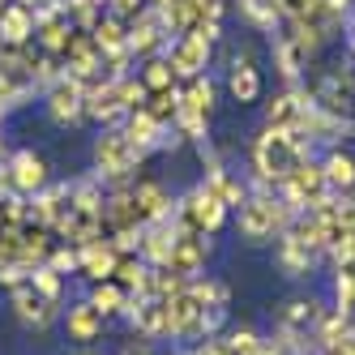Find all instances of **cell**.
Masks as SVG:
<instances>
[{
  "label": "cell",
  "instance_id": "cell-23",
  "mask_svg": "<svg viewBox=\"0 0 355 355\" xmlns=\"http://www.w3.org/2000/svg\"><path fill=\"white\" fill-rule=\"evenodd\" d=\"M150 274H155V266H146V257L141 252H120V261H116V283L124 287V291H133V295H146V287H150Z\"/></svg>",
  "mask_w": 355,
  "mask_h": 355
},
{
  "label": "cell",
  "instance_id": "cell-11",
  "mask_svg": "<svg viewBox=\"0 0 355 355\" xmlns=\"http://www.w3.org/2000/svg\"><path fill=\"white\" fill-rule=\"evenodd\" d=\"M47 116L56 124H78L86 116V86L78 78H69V73H60L52 90H47Z\"/></svg>",
  "mask_w": 355,
  "mask_h": 355
},
{
  "label": "cell",
  "instance_id": "cell-18",
  "mask_svg": "<svg viewBox=\"0 0 355 355\" xmlns=\"http://www.w3.org/2000/svg\"><path fill=\"white\" fill-rule=\"evenodd\" d=\"M133 201H137V210H141L146 223L171 218V210H175V197H171L167 184H159V180H133Z\"/></svg>",
  "mask_w": 355,
  "mask_h": 355
},
{
  "label": "cell",
  "instance_id": "cell-6",
  "mask_svg": "<svg viewBox=\"0 0 355 355\" xmlns=\"http://www.w3.org/2000/svg\"><path fill=\"white\" fill-rule=\"evenodd\" d=\"M206 257H210V236L201 232H184V227H175V240H171V257L163 270L180 274L184 283L189 278H201L206 274Z\"/></svg>",
  "mask_w": 355,
  "mask_h": 355
},
{
  "label": "cell",
  "instance_id": "cell-40",
  "mask_svg": "<svg viewBox=\"0 0 355 355\" xmlns=\"http://www.w3.org/2000/svg\"><path fill=\"white\" fill-rule=\"evenodd\" d=\"M329 5V13H338V17H347V9H351V0H325Z\"/></svg>",
  "mask_w": 355,
  "mask_h": 355
},
{
  "label": "cell",
  "instance_id": "cell-9",
  "mask_svg": "<svg viewBox=\"0 0 355 355\" xmlns=\"http://www.w3.org/2000/svg\"><path fill=\"white\" fill-rule=\"evenodd\" d=\"M309 112H313V94L309 90H287V94H278L274 103L266 107V124H270V129H287V133L304 137ZM304 141H309V137H304Z\"/></svg>",
  "mask_w": 355,
  "mask_h": 355
},
{
  "label": "cell",
  "instance_id": "cell-27",
  "mask_svg": "<svg viewBox=\"0 0 355 355\" xmlns=\"http://www.w3.org/2000/svg\"><path fill=\"white\" fill-rule=\"evenodd\" d=\"M129 300H133V291H124L116 278H103V283H94V291H90V304L103 317H120V313H129Z\"/></svg>",
  "mask_w": 355,
  "mask_h": 355
},
{
  "label": "cell",
  "instance_id": "cell-26",
  "mask_svg": "<svg viewBox=\"0 0 355 355\" xmlns=\"http://www.w3.org/2000/svg\"><path fill=\"white\" fill-rule=\"evenodd\" d=\"M180 112L210 120V112H214V86H210L206 73H201V78H189V86L180 90Z\"/></svg>",
  "mask_w": 355,
  "mask_h": 355
},
{
  "label": "cell",
  "instance_id": "cell-44",
  "mask_svg": "<svg viewBox=\"0 0 355 355\" xmlns=\"http://www.w3.org/2000/svg\"><path fill=\"white\" fill-rule=\"evenodd\" d=\"M351 47H355V31H351Z\"/></svg>",
  "mask_w": 355,
  "mask_h": 355
},
{
  "label": "cell",
  "instance_id": "cell-25",
  "mask_svg": "<svg viewBox=\"0 0 355 355\" xmlns=\"http://www.w3.org/2000/svg\"><path fill=\"white\" fill-rule=\"evenodd\" d=\"M321 171H325L329 193H351L355 189V159L347 155V150H329V155L321 159Z\"/></svg>",
  "mask_w": 355,
  "mask_h": 355
},
{
  "label": "cell",
  "instance_id": "cell-5",
  "mask_svg": "<svg viewBox=\"0 0 355 355\" xmlns=\"http://www.w3.org/2000/svg\"><path fill=\"white\" fill-rule=\"evenodd\" d=\"M329 193V184H325V171H321V159H300L291 171H287V180L278 184V197L287 201V206L300 214V210H313L317 201Z\"/></svg>",
  "mask_w": 355,
  "mask_h": 355
},
{
  "label": "cell",
  "instance_id": "cell-7",
  "mask_svg": "<svg viewBox=\"0 0 355 355\" xmlns=\"http://www.w3.org/2000/svg\"><path fill=\"white\" fill-rule=\"evenodd\" d=\"M9 304H13V317L26 325V329H47V325L56 321V313H60V300L39 295L31 278H26V283H17V287L9 291Z\"/></svg>",
  "mask_w": 355,
  "mask_h": 355
},
{
  "label": "cell",
  "instance_id": "cell-1",
  "mask_svg": "<svg viewBox=\"0 0 355 355\" xmlns=\"http://www.w3.org/2000/svg\"><path fill=\"white\" fill-rule=\"evenodd\" d=\"M309 155H313V141L266 124V133L252 141V184H257V193H278V184L287 180V171Z\"/></svg>",
  "mask_w": 355,
  "mask_h": 355
},
{
  "label": "cell",
  "instance_id": "cell-28",
  "mask_svg": "<svg viewBox=\"0 0 355 355\" xmlns=\"http://www.w3.org/2000/svg\"><path fill=\"white\" fill-rule=\"evenodd\" d=\"M206 171H210V175H206V184H210V189H214V193L223 197V206H227V210H232V206L240 210V201L248 197V184H240L236 175L227 171V167H218V163H210Z\"/></svg>",
  "mask_w": 355,
  "mask_h": 355
},
{
  "label": "cell",
  "instance_id": "cell-19",
  "mask_svg": "<svg viewBox=\"0 0 355 355\" xmlns=\"http://www.w3.org/2000/svg\"><path fill=\"white\" fill-rule=\"evenodd\" d=\"M116 261H120V248L112 240H90V244H82V266H78V274H86L90 283H103V278L116 274Z\"/></svg>",
  "mask_w": 355,
  "mask_h": 355
},
{
  "label": "cell",
  "instance_id": "cell-35",
  "mask_svg": "<svg viewBox=\"0 0 355 355\" xmlns=\"http://www.w3.org/2000/svg\"><path fill=\"white\" fill-rule=\"evenodd\" d=\"M43 266H52L56 274H73V270L82 266V248L78 244H52V252H47Z\"/></svg>",
  "mask_w": 355,
  "mask_h": 355
},
{
  "label": "cell",
  "instance_id": "cell-13",
  "mask_svg": "<svg viewBox=\"0 0 355 355\" xmlns=\"http://www.w3.org/2000/svg\"><path fill=\"white\" fill-rule=\"evenodd\" d=\"M64 329H69V343L94 347L98 338H103V329H107V317L98 313L90 300H82V304H73V309L64 313Z\"/></svg>",
  "mask_w": 355,
  "mask_h": 355
},
{
  "label": "cell",
  "instance_id": "cell-22",
  "mask_svg": "<svg viewBox=\"0 0 355 355\" xmlns=\"http://www.w3.org/2000/svg\"><path fill=\"white\" fill-rule=\"evenodd\" d=\"M227 90H232L236 103H257V98H261V73H257V64H252L248 56H236L232 78H227Z\"/></svg>",
  "mask_w": 355,
  "mask_h": 355
},
{
  "label": "cell",
  "instance_id": "cell-41",
  "mask_svg": "<svg viewBox=\"0 0 355 355\" xmlns=\"http://www.w3.org/2000/svg\"><path fill=\"white\" fill-rule=\"evenodd\" d=\"M120 355H155V351H150V347H146V343H129V347H124V351H120Z\"/></svg>",
  "mask_w": 355,
  "mask_h": 355
},
{
  "label": "cell",
  "instance_id": "cell-15",
  "mask_svg": "<svg viewBox=\"0 0 355 355\" xmlns=\"http://www.w3.org/2000/svg\"><path fill=\"white\" fill-rule=\"evenodd\" d=\"M90 39H94V47H98V56H103V60L133 56L129 52V26H124V17H116V13L98 17L94 26H90Z\"/></svg>",
  "mask_w": 355,
  "mask_h": 355
},
{
  "label": "cell",
  "instance_id": "cell-36",
  "mask_svg": "<svg viewBox=\"0 0 355 355\" xmlns=\"http://www.w3.org/2000/svg\"><path fill=\"white\" fill-rule=\"evenodd\" d=\"M261 343H266V338L257 334V329H232V334L223 338V347L232 351V355H257Z\"/></svg>",
  "mask_w": 355,
  "mask_h": 355
},
{
  "label": "cell",
  "instance_id": "cell-39",
  "mask_svg": "<svg viewBox=\"0 0 355 355\" xmlns=\"http://www.w3.org/2000/svg\"><path fill=\"white\" fill-rule=\"evenodd\" d=\"M317 355H355V338H347V343H329V347H317Z\"/></svg>",
  "mask_w": 355,
  "mask_h": 355
},
{
  "label": "cell",
  "instance_id": "cell-38",
  "mask_svg": "<svg viewBox=\"0 0 355 355\" xmlns=\"http://www.w3.org/2000/svg\"><path fill=\"white\" fill-rule=\"evenodd\" d=\"M107 5H112V13L116 17H124V21H133L141 9H146V0H107Z\"/></svg>",
  "mask_w": 355,
  "mask_h": 355
},
{
  "label": "cell",
  "instance_id": "cell-30",
  "mask_svg": "<svg viewBox=\"0 0 355 355\" xmlns=\"http://www.w3.org/2000/svg\"><path fill=\"white\" fill-rule=\"evenodd\" d=\"M321 317V304L317 300H291L283 313H278V325H287V329H300V334H313V325Z\"/></svg>",
  "mask_w": 355,
  "mask_h": 355
},
{
  "label": "cell",
  "instance_id": "cell-4",
  "mask_svg": "<svg viewBox=\"0 0 355 355\" xmlns=\"http://www.w3.org/2000/svg\"><path fill=\"white\" fill-rule=\"evenodd\" d=\"M171 223L184 227V232H201V236H214L218 227L227 223V206L223 197L210 189V184H197L193 193H184L171 210Z\"/></svg>",
  "mask_w": 355,
  "mask_h": 355
},
{
  "label": "cell",
  "instance_id": "cell-37",
  "mask_svg": "<svg viewBox=\"0 0 355 355\" xmlns=\"http://www.w3.org/2000/svg\"><path fill=\"white\" fill-rule=\"evenodd\" d=\"M31 283H35V291H39V295H47V300H60V291H64L60 274H56L52 266H39V270H31Z\"/></svg>",
  "mask_w": 355,
  "mask_h": 355
},
{
  "label": "cell",
  "instance_id": "cell-20",
  "mask_svg": "<svg viewBox=\"0 0 355 355\" xmlns=\"http://www.w3.org/2000/svg\"><path fill=\"white\" fill-rule=\"evenodd\" d=\"M317 257H321V252H313L309 244H300L291 232L278 236V266H283L287 278H309L313 266H317Z\"/></svg>",
  "mask_w": 355,
  "mask_h": 355
},
{
  "label": "cell",
  "instance_id": "cell-24",
  "mask_svg": "<svg viewBox=\"0 0 355 355\" xmlns=\"http://www.w3.org/2000/svg\"><path fill=\"white\" fill-rule=\"evenodd\" d=\"M31 35H35V13L31 9H21V5L0 9V43L5 47H21Z\"/></svg>",
  "mask_w": 355,
  "mask_h": 355
},
{
  "label": "cell",
  "instance_id": "cell-31",
  "mask_svg": "<svg viewBox=\"0 0 355 355\" xmlns=\"http://www.w3.org/2000/svg\"><path fill=\"white\" fill-rule=\"evenodd\" d=\"M189 295L201 300L206 309H227V300H232V291H227V283H218V278H189Z\"/></svg>",
  "mask_w": 355,
  "mask_h": 355
},
{
  "label": "cell",
  "instance_id": "cell-29",
  "mask_svg": "<svg viewBox=\"0 0 355 355\" xmlns=\"http://www.w3.org/2000/svg\"><path fill=\"white\" fill-rule=\"evenodd\" d=\"M347 338H355L351 325H347V317L338 309H321V317L313 325V343L317 347H329V343H347Z\"/></svg>",
  "mask_w": 355,
  "mask_h": 355
},
{
  "label": "cell",
  "instance_id": "cell-43",
  "mask_svg": "<svg viewBox=\"0 0 355 355\" xmlns=\"http://www.w3.org/2000/svg\"><path fill=\"white\" fill-rule=\"evenodd\" d=\"M150 5H155V9H163V5H167V0H150Z\"/></svg>",
  "mask_w": 355,
  "mask_h": 355
},
{
  "label": "cell",
  "instance_id": "cell-12",
  "mask_svg": "<svg viewBox=\"0 0 355 355\" xmlns=\"http://www.w3.org/2000/svg\"><path fill=\"white\" fill-rule=\"evenodd\" d=\"M69 193H73V184H43L35 197H26V218L56 236L60 218L69 214Z\"/></svg>",
  "mask_w": 355,
  "mask_h": 355
},
{
  "label": "cell",
  "instance_id": "cell-17",
  "mask_svg": "<svg viewBox=\"0 0 355 355\" xmlns=\"http://www.w3.org/2000/svg\"><path fill=\"white\" fill-rule=\"evenodd\" d=\"M163 39H167V31H163V17L159 13H137L133 21H129V52L133 56H155L159 47H163Z\"/></svg>",
  "mask_w": 355,
  "mask_h": 355
},
{
  "label": "cell",
  "instance_id": "cell-21",
  "mask_svg": "<svg viewBox=\"0 0 355 355\" xmlns=\"http://www.w3.org/2000/svg\"><path fill=\"white\" fill-rule=\"evenodd\" d=\"M120 129L129 133V137H133V141L146 150V155H150V150H159V146H167V129H163V124H159L155 116H150L146 107L129 112V116H124V124H120Z\"/></svg>",
  "mask_w": 355,
  "mask_h": 355
},
{
  "label": "cell",
  "instance_id": "cell-16",
  "mask_svg": "<svg viewBox=\"0 0 355 355\" xmlns=\"http://www.w3.org/2000/svg\"><path fill=\"white\" fill-rule=\"evenodd\" d=\"M171 240H175V223H171V218L146 223V227H141V244H137V252L146 257V266L163 270L167 257H171Z\"/></svg>",
  "mask_w": 355,
  "mask_h": 355
},
{
  "label": "cell",
  "instance_id": "cell-32",
  "mask_svg": "<svg viewBox=\"0 0 355 355\" xmlns=\"http://www.w3.org/2000/svg\"><path fill=\"white\" fill-rule=\"evenodd\" d=\"M274 56H278V73H283L287 82H295V78H300V69L309 64V56H304L287 35H278V39H274Z\"/></svg>",
  "mask_w": 355,
  "mask_h": 355
},
{
  "label": "cell",
  "instance_id": "cell-33",
  "mask_svg": "<svg viewBox=\"0 0 355 355\" xmlns=\"http://www.w3.org/2000/svg\"><path fill=\"white\" fill-rule=\"evenodd\" d=\"M146 112L155 116L163 129H167V124H175V116H180V90H175V86L171 90H155V94L146 98Z\"/></svg>",
  "mask_w": 355,
  "mask_h": 355
},
{
  "label": "cell",
  "instance_id": "cell-3",
  "mask_svg": "<svg viewBox=\"0 0 355 355\" xmlns=\"http://www.w3.org/2000/svg\"><path fill=\"white\" fill-rule=\"evenodd\" d=\"M141 159H146V150L124 133V129H107L103 137L94 141V167H98V175L103 180H112V184H124V180H133V171L141 167Z\"/></svg>",
  "mask_w": 355,
  "mask_h": 355
},
{
  "label": "cell",
  "instance_id": "cell-42",
  "mask_svg": "<svg viewBox=\"0 0 355 355\" xmlns=\"http://www.w3.org/2000/svg\"><path fill=\"white\" fill-rule=\"evenodd\" d=\"M78 355H98V351H94V347H82V351H78Z\"/></svg>",
  "mask_w": 355,
  "mask_h": 355
},
{
  "label": "cell",
  "instance_id": "cell-8",
  "mask_svg": "<svg viewBox=\"0 0 355 355\" xmlns=\"http://www.w3.org/2000/svg\"><path fill=\"white\" fill-rule=\"evenodd\" d=\"M129 325L137 329V334L146 343H155V338H171V317H167V300L159 295H133L129 300Z\"/></svg>",
  "mask_w": 355,
  "mask_h": 355
},
{
  "label": "cell",
  "instance_id": "cell-14",
  "mask_svg": "<svg viewBox=\"0 0 355 355\" xmlns=\"http://www.w3.org/2000/svg\"><path fill=\"white\" fill-rule=\"evenodd\" d=\"M5 171L13 180V193H21V197H35L47 184V163L35 155V150H17V155L5 163Z\"/></svg>",
  "mask_w": 355,
  "mask_h": 355
},
{
  "label": "cell",
  "instance_id": "cell-10",
  "mask_svg": "<svg viewBox=\"0 0 355 355\" xmlns=\"http://www.w3.org/2000/svg\"><path fill=\"white\" fill-rule=\"evenodd\" d=\"M210 39L206 35H180L171 47H167V64H171V73L175 78H201L206 73V64H210Z\"/></svg>",
  "mask_w": 355,
  "mask_h": 355
},
{
  "label": "cell",
  "instance_id": "cell-34",
  "mask_svg": "<svg viewBox=\"0 0 355 355\" xmlns=\"http://www.w3.org/2000/svg\"><path fill=\"white\" fill-rule=\"evenodd\" d=\"M171 82H175V73H171L167 56H150L146 69H141V86L155 94V90H171Z\"/></svg>",
  "mask_w": 355,
  "mask_h": 355
},
{
  "label": "cell",
  "instance_id": "cell-2",
  "mask_svg": "<svg viewBox=\"0 0 355 355\" xmlns=\"http://www.w3.org/2000/svg\"><path fill=\"white\" fill-rule=\"evenodd\" d=\"M295 210L287 206L278 193H248L240 201V236L248 244H266V240H278L291 227Z\"/></svg>",
  "mask_w": 355,
  "mask_h": 355
}]
</instances>
